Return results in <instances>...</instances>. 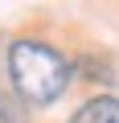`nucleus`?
<instances>
[{
    "instance_id": "3",
    "label": "nucleus",
    "mask_w": 119,
    "mask_h": 123,
    "mask_svg": "<svg viewBox=\"0 0 119 123\" xmlns=\"http://www.w3.org/2000/svg\"><path fill=\"white\" fill-rule=\"evenodd\" d=\"M0 123H25V107L0 90Z\"/></svg>"
},
{
    "instance_id": "2",
    "label": "nucleus",
    "mask_w": 119,
    "mask_h": 123,
    "mask_svg": "<svg viewBox=\"0 0 119 123\" xmlns=\"http://www.w3.org/2000/svg\"><path fill=\"white\" fill-rule=\"evenodd\" d=\"M70 123H119V98L115 94H94L70 115Z\"/></svg>"
},
{
    "instance_id": "1",
    "label": "nucleus",
    "mask_w": 119,
    "mask_h": 123,
    "mask_svg": "<svg viewBox=\"0 0 119 123\" xmlns=\"http://www.w3.org/2000/svg\"><path fill=\"white\" fill-rule=\"evenodd\" d=\"M70 62L62 49H53L45 41H13L8 49V78L21 94V103L29 107H49L62 98V90L70 86Z\"/></svg>"
}]
</instances>
